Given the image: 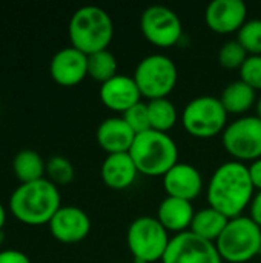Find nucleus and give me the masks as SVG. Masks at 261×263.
Masks as SVG:
<instances>
[{
    "mask_svg": "<svg viewBox=\"0 0 261 263\" xmlns=\"http://www.w3.org/2000/svg\"><path fill=\"white\" fill-rule=\"evenodd\" d=\"M254 191L248 165L232 160L214 171L208 185V202L228 219H235L251 205Z\"/></svg>",
    "mask_w": 261,
    "mask_h": 263,
    "instance_id": "f257e3e1",
    "label": "nucleus"
},
{
    "mask_svg": "<svg viewBox=\"0 0 261 263\" xmlns=\"http://www.w3.org/2000/svg\"><path fill=\"white\" fill-rule=\"evenodd\" d=\"M60 208L62 197L58 186L46 177L29 183H20L9 197L11 214L28 227L49 225Z\"/></svg>",
    "mask_w": 261,
    "mask_h": 263,
    "instance_id": "f03ea898",
    "label": "nucleus"
},
{
    "mask_svg": "<svg viewBox=\"0 0 261 263\" xmlns=\"http://www.w3.org/2000/svg\"><path fill=\"white\" fill-rule=\"evenodd\" d=\"M68 34L72 48L91 55L108 49L114 37V23L103 8L88 5L72 14Z\"/></svg>",
    "mask_w": 261,
    "mask_h": 263,
    "instance_id": "7ed1b4c3",
    "label": "nucleus"
},
{
    "mask_svg": "<svg viewBox=\"0 0 261 263\" xmlns=\"http://www.w3.org/2000/svg\"><path fill=\"white\" fill-rule=\"evenodd\" d=\"M138 174L148 177H163L178 163V148L168 133L149 129L137 134L129 149Z\"/></svg>",
    "mask_w": 261,
    "mask_h": 263,
    "instance_id": "20e7f679",
    "label": "nucleus"
},
{
    "mask_svg": "<svg viewBox=\"0 0 261 263\" xmlns=\"http://www.w3.org/2000/svg\"><path fill=\"white\" fill-rule=\"evenodd\" d=\"M215 247L223 262H251L261 253V228L251 217L231 219L217 239Z\"/></svg>",
    "mask_w": 261,
    "mask_h": 263,
    "instance_id": "39448f33",
    "label": "nucleus"
},
{
    "mask_svg": "<svg viewBox=\"0 0 261 263\" xmlns=\"http://www.w3.org/2000/svg\"><path fill=\"white\" fill-rule=\"evenodd\" d=\"M171 239L157 217H137L128 228L126 243L135 263L162 260Z\"/></svg>",
    "mask_w": 261,
    "mask_h": 263,
    "instance_id": "423d86ee",
    "label": "nucleus"
},
{
    "mask_svg": "<svg viewBox=\"0 0 261 263\" xmlns=\"http://www.w3.org/2000/svg\"><path fill=\"white\" fill-rule=\"evenodd\" d=\"M134 80L148 100L168 99L178 79L175 63L165 54H151L138 62L134 71Z\"/></svg>",
    "mask_w": 261,
    "mask_h": 263,
    "instance_id": "0eeeda50",
    "label": "nucleus"
},
{
    "mask_svg": "<svg viewBox=\"0 0 261 263\" xmlns=\"http://www.w3.org/2000/svg\"><path fill=\"white\" fill-rule=\"evenodd\" d=\"M228 112L218 97L200 96L192 99L183 109L182 123L185 131L195 139H212L226 129Z\"/></svg>",
    "mask_w": 261,
    "mask_h": 263,
    "instance_id": "6e6552de",
    "label": "nucleus"
},
{
    "mask_svg": "<svg viewBox=\"0 0 261 263\" xmlns=\"http://www.w3.org/2000/svg\"><path fill=\"white\" fill-rule=\"evenodd\" d=\"M226 153L237 162H255L261 159V120L257 116H245L226 126L222 136Z\"/></svg>",
    "mask_w": 261,
    "mask_h": 263,
    "instance_id": "1a4fd4ad",
    "label": "nucleus"
},
{
    "mask_svg": "<svg viewBox=\"0 0 261 263\" xmlns=\"http://www.w3.org/2000/svg\"><path fill=\"white\" fill-rule=\"evenodd\" d=\"M143 37L157 48L175 46L183 37V25L177 12L168 6L152 5L140 17Z\"/></svg>",
    "mask_w": 261,
    "mask_h": 263,
    "instance_id": "9d476101",
    "label": "nucleus"
},
{
    "mask_svg": "<svg viewBox=\"0 0 261 263\" xmlns=\"http://www.w3.org/2000/svg\"><path fill=\"white\" fill-rule=\"evenodd\" d=\"M162 263H223V259L215 243L186 231L171 239Z\"/></svg>",
    "mask_w": 261,
    "mask_h": 263,
    "instance_id": "9b49d317",
    "label": "nucleus"
},
{
    "mask_svg": "<svg viewBox=\"0 0 261 263\" xmlns=\"http://www.w3.org/2000/svg\"><path fill=\"white\" fill-rule=\"evenodd\" d=\"M248 22V6L243 0H214L206 6L205 23L217 34L238 32Z\"/></svg>",
    "mask_w": 261,
    "mask_h": 263,
    "instance_id": "f8f14e48",
    "label": "nucleus"
},
{
    "mask_svg": "<svg viewBox=\"0 0 261 263\" xmlns=\"http://www.w3.org/2000/svg\"><path fill=\"white\" fill-rule=\"evenodd\" d=\"M52 237L62 243H78L89 236L91 219L78 206H62L49 222Z\"/></svg>",
    "mask_w": 261,
    "mask_h": 263,
    "instance_id": "ddd939ff",
    "label": "nucleus"
},
{
    "mask_svg": "<svg viewBox=\"0 0 261 263\" xmlns=\"http://www.w3.org/2000/svg\"><path fill=\"white\" fill-rule=\"evenodd\" d=\"M49 74L60 86H75L88 76V55L72 46L62 48L51 59Z\"/></svg>",
    "mask_w": 261,
    "mask_h": 263,
    "instance_id": "4468645a",
    "label": "nucleus"
},
{
    "mask_svg": "<svg viewBox=\"0 0 261 263\" xmlns=\"http://www.w3.org/2000/svg\"><path fill=\"white\" fill-rule=\"evenodd\" d=\"M102 103L115 112H125L131 106L142 102V92L134 80V77L117 74L111 80L102 83L98 91Z\"/></svg>",
    "mask_w": 261,
    "mask_h": 263,
    "instance_id": "2eb2a0df",
    "label": "nucleus"
},
{
    "mask_svg": "<svg viewBox=\"0 0 261 263\" xmlns=\"http://www.w3.org/2000/svg\"><path fill=\"white\" fill-rule=\"evenodd\" d=\"M163 188L169 197L192 202L203 190V177L200 171L189 163H177L163 177Z\"/></svg>",
    "mask_w": 261,
    "mask_h": 263,
    "instance_id": "dca6fc26",
    "label": "nucleus"
},
{
    "mask_svg": "<svg viewBox=\"0 0 261 263\" xmlns=\"http://www.w3.org/2000/svg\"><path fill=\"white\" fill-rule=\"evenodd\" d=\"M95 137L100 148L108 154H122L129 153L135 133L122 117H109L98 125Z\"/></svg>",
    "mask_w": 261,
    "mask_h": 263,
    "instance_id": "f3484780",
    "label": "nucleus"
},
{
    "mask_svg": "<svg viewBox=\"0 0 261 263\" xmlns=\"http://www.w3.org/2000/svg\"><path fill=\"white\" fill-rule=\"evenodd\" d=\"M100 176L108 188L114 191H123L135 182L138 171L129 153L108 154L102 163Z\"/></svg>",
    "mask_w": 261,
    "mask_h": 263,
    "instance_id": "a211bd4d",
    "label": "nucleus"
},
{
    "mask_svg": "<svg viewBox=\"0 0 261 263\" xmlns=\"http://www.w3.org/2000/svg\"><path fill=\"white\" fill-rule=\"evenodd\" d=\"M194 216L195 211L192 208V202L169 196L162 200L157 210V220L168 233L175 234L189 231Z\"/></svg>",
    "mask_w": 261,
    "mask_h": 263,
    "instance_id": "6ab92c4d",
    "label": "nucleus"
},
{
    "mask_svg": "<svg viewBox=\"0 0 261 263\" xmlns=\"http://www.w3.org/2000/svg\"><path fill=\"white\" fill-rule=\"evenodd\" d=\"M218 99L228 114L242 116L255 105L257 91L246 85L243 80H235L223 89Z\"/></svg>",
    "mask_w": 261,
    "mask_h": 263,
    "instance_id": "aec40b11",
    "label": "nucleus"
},
{
    "mask_svg": "<svg viewBox=\"0 0 261 263\" xmlns=\"http://www.w3.org/2000/svg\"><path fill=\"white\" fill-rule=\"evenodd\" d=\"M229 220L231 219H228L226 216H223L222 213H218L217 210L211 206L202 208L200 211L195 213L189 231L208 242L215 243Z\"/></svg>",
    "mask_w": 261,
    "mask_h": 263,
    "instance_id": "412c9836",
    "label": "nucleus"
},
{
    "mask_svg": "<svg viewBox=\"0 0 261 263\" xmlns=\"http://www.w3.org/2000/svg\"><path fill=\"white\" fill-rule=\"evenodd\" d=\"M12 171L20 183H29L46 176V162L34 149H22L12 159Z\"/></svg>",
    "mask_w": 261,
    "mask_h": 263,
    "instance_id": "4be33fe9",
    "label": "nucleus"
},
{
    "mask_svg": "<svg viewBox=\"0 0 261 263\" xmlns=\"http://www.w3.org/2000/svg\"><path fill=\"white\" fill-rule=\"evenodd\" d=\"M151 129L158 133L171 131L177 123V108L169 99H155L148 102Z\"/></svg>",
    "mask_w": 261,
    "mask_h": 263,
    "instance_id": "5701e85b",
    "label": "nucleus"
},
{
    "mask_svg": "<svg viewBox=\"0 0 261 263\" xmlns=\"http://www.w3.org/2000/svg\"><path fill=\"white\" fill-rule=\"evenodd\" d=\"M118 65L115 55L109 51H98L88 55V76L100 83H105L115 77L118 72Z\"/></svg>",
    "mask_w": 261,
    "mask_h": 263,
    "instance_id": "b1692460",
    "label": "nucleus"
},
{
    "mask_svg": "<svg viewBox=\"0 0 261 263\" xmlns=\"http://www.w3.org/2000/svg\"><path fill=\"white\" fill-rule=\"evenodd\" d=\"M75 171L72 163L63 156H52L46 160V179L55 186L69 185L74 180Z\"/></svg>",
    "mask_w": 261,
    "mask_h": 263,
    "instance_id": "393cba45",
    "label": "nucleus"
},
{
    "mask_svg": "<svg viewBox=\"0 0 261 263\" xmlns=\"http://www.w3.org/2000/svg\"><path fill=\"white\" fill-rule=\"evenodd\" d=\"M237 34V40L249 55H261V18L248 20Z\"/></svg>",
    "mask_w": 261,
    "mask_h": 263,
    "instance_id": "a878e982",
    "label": "nucleus"
},
{
    "mask_svg": "<svg viewBox=\"0 0 261 263\" xmlns=\"http://www.w3.org/2000/svg\"><path fill=\"white\" fill-rule=\"evenodd\" d=\"M249 54L238 40H229L218 49V63L226 69H238L243 66Z\"/></svg>",
    "mask_w": 261,
    "mask_h": 263,
    "instance_id": "bb28decb",
    "label": "nucleus"
},
{
    "mask_svg": "<svg viewBox=\"0 0 261 263\" xmlns=\"http://www.w3.org/2000/svg\"><path fill=\"white\" fill-rule=\"evenodd\" d=\"M122 119L128 123V126L137 134L146 133L151 129L149 125V114H148V103L138 102L137 105L131 106L128 111L122 114Z\"/></svg>",
    "mask_w": 261,
    "mask_h": 263,
    "instance_id": "cd10ccee",
    "label": "nucleus"
},
{
    "mask_svg": "<svg viewBox=\"0 0 261 263\" xmlns=\"http://www.w3.org/2000/svg\"><path fill=\"white\" fill-rule=\"evenodd\" d=\"M240 80L252 89L261 91V55H249L240 68Z\"/></svg>",
    "mask_w": 261,
    "mask_h": 263,
    "instance_id": "c85d7f7f",
    "label": "nucleus"
},
{
    "mask_svg": "<svg viewBox=\"0 0 261 263\" xmlns=\"http://www.w3.org/2000/svg\"><path fill=\"white\" fill-rule=\"evenodd\" d=\"M0 263H31V260L18 250H3L0 251Z\"/></svg>",
    "mask_w": 261,
    "mask_h": 263,
    "instance_id": "c756f323",
    "label": "nucleus"
},
{
    "mask_svg": "<svg viewBox=\"0 0 261 263\" xmlns=\"http://www.w3.org/2000/svg\"><path fill=\"white\" fill-rule=\"evenodd\" d=\"M249 217L261 228V191L252 197V202L249 205Z\"/></svg>",
    "mask_w": 261,
    "mask_h": 263,
    "instance_id": "7c9ffc66",
    "label": "nucleus"
},
{
    "mask_svg": "<svg viewBox=\"0 0 261 263\" xmlns=\"http://www.w3.org/2000/svg\"><path fill=\"white\" fill-rule=\"evenodd\" d=\"M248 168H249V176L254 183V188L261 191V159L251 162V165Z\"/></svg>",
    "mask_w": 261,
    "mask_h": 263,
    "instance_id": "2f4dec72",
    "label": "nucleus"
},
{
    "mask_svg": "<svg viewBox=\"0 0 261 263\" xmlns=\"http://www.w3.org/2000/svg\"><path fill=\"white\" fill-rule=\"evenodd\" d=\"M5 222H6V210H5V206L0 203V231H3Z\"/></svg>",
    "mask_w": 261,
    "mask_h": 263,
    "instance_id": "473e14b6",
    "label": "nucleus"
},
{
    "mask_svg": "<svg viewBox=\"0 0 261 263\" xmlns=\"http://www.w3.org/2000/svg\"><path fill=\"white\" fill-rule=\"evenodd\" d=\"M255 109H257V114L255 116L261 120V97L257 100V103H255Z\"/></svg>",
    "mask_w": 261,
    "mask_h": 263,
    "instance_id": "72a5a7b5",
    "label": "nucleus"
},
{
    "mask_svg": "<svg viewBox=\"0 0 261 263\" xmlns=\"http://www.w3.org/2000/svg\"><path fill=\"white\" fill-rule=\"evenodd\" d=\"M5 242V234H3V231H0V245Z\"/></svg>",
    "mask_w": 261,
    "mask_h": 263,
    "instance_id": "f704fd0d",
    "label": "nucleus"
}]
</instances>
